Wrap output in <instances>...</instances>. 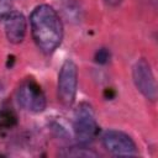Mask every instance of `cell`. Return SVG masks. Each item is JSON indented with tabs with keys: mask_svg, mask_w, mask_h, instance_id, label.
I'll use <instances>...</instances> for the list:
<instances>
[{
	"mask_svg": "<svg viewBox=\"0 0 158 158\" xmlns=\"http://www.w3.org/2000/svg\"><path fill=\"white\" fill-rule=\"evenodd\" d=\"M32 38L41 52L53 53L63 40V23L58 12L49 5L36 6L30 16Z\"/></svg>",
	"mask_w": 158,
	"mask_h": 158,
	"instance_id": "1",
	"label": "cell"
},
{
	"mask_svg": "<svg viewBox=\"0 0 158 158\" xmlns=\"http://www.w3.org/2000/svg\"><path fill=\"white\" fill-rule=\"evenodd\" d=\"M73 131L79 144L88 146L96 138L99 126L94 110L88 102H81L77 107L73 121Z\"/></svg>",
	"mask_w": 158,
	"mask_h": 158,
	"instance_id": "2",
	"label": "cell"
},
{
	"mask_svg": "<svg viewBox=\"0 0 158 158\" xmlns=\"http://www.w3.org/2000/svg\"><path fill=\"white\" fill-rule=\"evenodd\" d=\"M78 89V67L74 60L65 59L58 73L57 95L63 106H72Z\"/></svg>",
	"mask_w": 158,
	"mask_h": 158,
	"instance_id": "3",
	"label": "cell"
},
{
	"mask_svg": "<svg viewBox=\"0 0 158 158\" xmlns=\"http://www.w3.org/2000/svg\"><path fill=\"white\" fill-rule=\"evenodd\" d=\"M19 105L30 112H42L46 109L47 100L41 85L32 78L25 79L16 91Z\"/></svg>",
	"mask_w": 158,
	"mask_h": 158,
	"instance_id": "4",
	"label": "cell"
},
{
	"mask_svg": "<svg viewBox=\"0 0 158 158\" xmlns=\"http://www.w3.org/2000/svg\"><path fill=\"white\" fill-rule=\"evenodd\" d=\"M132 80L137 90L149 101H156L158 96L157 83L153 75L151 64L144 59L139 58L132 67Z\"/></svg>",
	"mask_w": 158,
	"mask_h": 158,
	"instance_id": "5",
	"label": "cell"
},
{
	"mask_svg": "<svg viewBox=\"0 0 158 158\" xmlns=\"http://www.w3.org/2000/svg\"><path fill=\"white\" fill-rule=\"evenodd\" d=\"M102 147L116 157H131L137 154V146L127 133L117 130H107L101 136Z\"/></svg>",
	"mask_w": 158,
	"mask_h": 158,
	"instance_id": "6",
	"label": "cell"
},
{
	"mask_svg": "<svg viewBox=\"0 0 158 158\" xmlns=\"http://www.w3.org/2000/svg\"><path fill=\"white\" fill-rule=\"evenodd\" d=\"M4 28L7 41L12 44H19L26 36L27 20L22 12L11 11L4 19Z\"/></svg>",
	"mask_w": 158,
	"mask_h": 158,
	"instance_id": "7",
	"label": "cell"
},
{
	"mask_svg": "<svg viewBox=\"0 0 158 158\" xmlns=\"http://www.w3.org/2000/svg\"><path fill=\"white\" fill-rule=\"evenodd\" d=\"M59 156L62 157H73V158H95L98 157L99 154L88 148L85 144H79L78 146H72V147H67V148H63L60 152H59Z\"/></svg>",
	"mask_w": 158,
	"mask_h": 158,
	"instance_id": "8",
	"label": "cell"
},
{
	"mask_svg": "<svg viewBox=\"0 0 158 158\" xmlns=\"http://www.w3.org/2000/svg\"><path fill=\"white\" fill-rule=\"evenodd\" d=\"M16 125V115L9 110H0V128H10Z\"/></svg>",
	"mask_w": 158,
	"mask_h": 158,
	"instance_id": "9",
	"label": "cell"
},
{
	"mask_svg": "<svg viewBox=\"0 0 158 158\" xmlns=\"http://www.w3.org/2000/svg\"><path fill=\"white\" fill-rule=\"evenodd\" d=\"M94 59L96 63L99 64H106L110 59V51L107 48H99L96 52H95V56H94Z\"/></svg>",
	"mask_w": 158,
	"mask_h": 158,
	"instance_id": "10",
	"label": "cell"
},
{
	"mask_svg": "<svg viewBox=\"0 0 158 158\" xmlns=\"http://www.w3.org/2000/svg\"><path fill=\"white\" fill-rule=\"evenodd\" d=\"M12 0H0V21H2L12 10Z\"/></svg>",
	"mask_w": 158,
	"mask_h": 158,
	"instance_id": "11",
	"label": "cell"
},
{
	"mask_svg": "<svg viewBox=\"0 0 158 158\" xmlns=\"http://www.w3.org/2000/svg\"><path fill=\"white\" fill-rule=\"evenodd\" d=\"M109 6H111V7H116V6H118L121 2H122V0H104Z\"/></svg>",
	"mask_w": 158,
	"mask_h": 158,
	"instance_id": "12",
	"label": "cell"
}]
</instances>
